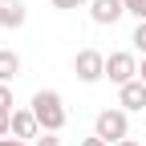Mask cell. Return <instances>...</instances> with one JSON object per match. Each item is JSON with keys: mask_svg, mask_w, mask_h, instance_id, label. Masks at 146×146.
Here are the masks:
<instances>
[{"mask_svg": "<svg viewBox=\"0 0 146 146\" xmlns=\"http://www.w3.org/2000/svg\"><path fill=\"white\" fill-rule=\"evenodd\" d=\"M73 73H77V81L94 85V81L106 77V57H102L98 49H81L77 57H73Z\"/></svg>", "mask_w": 146, "mask_h": 146, "instance_id": "3957f363", "label": "cell"}, {"mask_svg": "<svg viewBox=\"0 0 146 146\" xmlns=\"http://www.w3.org/2000/svg\"><path fill=\"white\" fill-rule=\"evenodd\" d=\"M36 130H41V122L33 110H12V138L29 142V138H36Z\"/></svg>", "mask_w": 146, "mask_h": 146, "instance_id": "52a82bcc", "label": "cell"}, {"mask_svg": "<svg viewBox=\"0 0 146 146\" xmlns=\"http://www.w3.org/2000/svg\"><path fill=\"white\" fill-rule=\"evenodd\" d=\"M130 41H134V49L146 57V21H138V29H134V36H130Z\"/></svg>", "mask_w": 146, "mask_h": 146, "instance_id": "30bf717a", "label": "cell"}, {"mask_svg": "<svg viewBox=\"0 0 146 146\" xmlns=\"http://www.w3.org/2000/svg\"><path fill=\"white\" fill-rule=\"evenodd\" d=\"M12 134V110H0V138Z\"/></svg>", "mask_w": 146, "mask_h": 146, "instance_id": "7c38bea8", "label": "cell"}, {"mask_svg": "<svg viewBox=\"0 0 146 146\" xmlns=\"http://www.w3.org/2000/svg\"><path fill=\"white\" fill-rule=\"evenodd\" d=\"M118 98H122V110L126 114H138V110H146V81L142 77H134V81H126V85H118Z\"/></svg>", "mask_w": 146, "mask_h": 146, "instance_id": "5b68a950", "label": "cell"}, {"mask_svg": "<svg viewBox=\"0 0 146 146\" xmlns=\"http://www.w3.org/2000/svg\"><path fill=\"white\" fill-rule=\"evenodd\" d=\"M122 4H126V12H130V16L146 21V0H122Z\"/></svg>", "mask_w": 146, "mask_h": 146, "instance_id": "8fae6325", "label": "cell"}, {"mask_svg": "<svg viewBox=\"0 0 146 146\" xmlns=\"http://www.w3.org/2000/svg\"><path fill=\"white\" fill-rule=\"evenodd\" d=\"M81 146H110V142H106V138H98V134H94V138H81Z\"/></svg>", "mask_w": 146, "mask_h": 146, "instance_id": "2e32d148", "label": "cell"}, {"mask_svg": "<svg viewBox=\"0 0 146 146\" xmlns=\"http://www.w3.org/2000/svg\"><path fill=\"white\" fill-rule=\"evenodd\" d=\"M0 146H25V142H21V138H12V134H8V138H0Z\"/></svg>", "mask_w": 146, "mask_h": 146, "instance_id": "e0dca14e", "label": "cell"}, {"mask_svg": "<svg viewBox=\"0 0 146 146\" xmlns=\"http://www.w3.org/2000/svg\"><path fill=\"white\" fill-rule=\"evenodd\" d=\"M33 146H61V138H57V134H45V138L36 134V142H33Z\"/></svg>", "mask_w": 146, "mask_h": 146, "instance_id": "9a60e30c", "label": "cell"}, {"mask_svg": "<svg viewBox=\"0 0 146 146\" xmlns=\"http://www.w3.org/2000/svg\"><path fill=\"white\" fill-rule=\"evenodd\" d=\"M114 146H142V142H134V138H122V142H114Z\"/></svg>", "mask_w": 146, "mask_h": 146, "instance_id": "ac0fdd59", "label": "cell"}, {"mask_svg": "<svg viewBox=\"0 0 146 146\" xmlns=\"http://www.w3.org/2000/svg\"><path fill=\"white\" fill-rule=\"evenodd\" d=\"M33 114H36V122H41V130L45 134H61L65 130V102H61V94H57V89H36V94H33Z\"/></svg>", "mask_w": 146, "mask_h": 146, "instance_id": "6da1fadb", "label": "cell"}, {"mask_svg": "<svg viewBox=\"0 0 146 146\" xmlns=\"http://www.w3.org/2000/svg\"><path fill=\"white\" fill-rule=\"evenodd\" d=\"M16 73H21V57L12 49H0V81H12Z\"/></svg>", "mask_w": 146, "mask_h": 146, "instance_id": "9c48e42d", "label": "cell"}, {"mask_svg": "<svg viewBox=\"0 0 146 146\" xmlns=\"http://www.w3.org/2000/svg\"><path fill=\"white\" fill-rule=\"evenodd\" d=\"M138 77H142V81H146V57H142V65H138Z\"/></svg>", "mask_w": 146, "mask_h": 146, "instance_id": "d6986e66", "label": "cell"}, {"mask_svg": "<svg viewBox=\"0 0 146 146\" xmlns=\"http://www.w3.org/2000/svg\"><path fill=\"white\" fill-rule=\"evenodd\" d=\"M122 12H126L122 0H94V4H89L94 25H118V21H122Z\"/></svg>", "mask_w": 146, "mask_h": 146, "instance_id": "8992f818", "label": "cell"}, {"mask_svg": "<svg viewBox=\"0 0 146 146\" xmlns=\"http://www.w3.org/2000/svg\"><path fill=\"white\" fill-rule=\"evenodd\" d=\"M81 4H94V0H53V8H81Z\"/></svg>", "mask_w": 146, "mask_h": 146, "instance_id": "5bb4252c", "label": "cell"}, {"mask_svg": "<svg viewBox=\"0 0 146 146\" xmlns=\"http://www.w3.org/2000/svg\"><path fill=\"white\" fill-rule=\"evenodd\" d=\"M0 110H12V85L0 81Z\"/></svg>", "mask_w": 146, "mask_h": 146, "instance_id": "4fadbf2b", "label": "cell"}, {"mask_svg": "<svg viewBox=\"0 0 146 146\" xmlns=\"http://www.w3.org/2000/svg\"><path fill=\"white\" fill-rule=\"evenodd\" d=\"M29 21L25 0H0V29H21Z\"/></svg>", "mask_w": 146, "mask_h": 146, "instance_id": "ba28073f", "label": "cell"}, {"mask_svg": "<svg viewBox=\"0 0 146 146\" xmlns=\"http://www.w3.org/2000/svg\"><path fill=\"white\" fill-rule=\"evenodd\" d=\"M106 77L118 81V85L134 81V77H138V61H134V53H110V57H106Z\"/></svg>", "mask_w": 146, "mask_h": 146, "instance_id": "277c9868", "label": "cell"}, {"mask_svg": "<svg viewBox=\"0 0 146 146\" xmlns=\"http://www.w3.org/2000/svg\"><path fill=\"white\" fill-rule=\"evenodd\" d=\"M94 134L106 138L110 146L122 142V138H130V118H126V110H102L98 122H94Z\"/></svg>", "mask_w": 146, "mask_h": 146, "instance_id": "7a4b0ae2", "label": "cell"}]
</instances>
